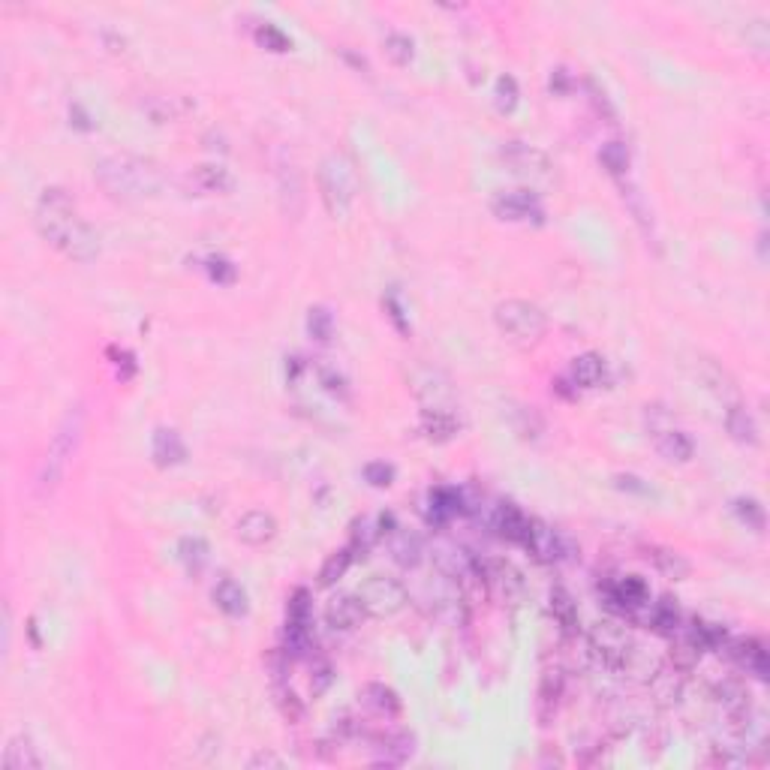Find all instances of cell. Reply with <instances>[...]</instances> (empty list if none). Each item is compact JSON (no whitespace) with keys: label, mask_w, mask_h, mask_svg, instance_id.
<instances>
[{"label":"cell","mask_w":770,"mask_h":770,"mask_svg":"<svg viewBox=\"0 0 770 770\" xmlns=\"http://www.w3.org/2000/svg\"><path fill=\"white\" fill-rule=\"evenodd\" d=\"M698 659H701V650L689 638H683V635H680V641H674V647L668 653V666L677 668L680 674H689L698 666Z\"/></svg>","instance_id":"d590c367"},{"label":"cell","mask_w":770,"mask_h":770,"mask_svg":"<svg viewBox=\"0 0 770 770\" xmlns=\"http://www.w3.org/2000/svg\"><path fill=\"white\" fill-rule=\"evenodd\" d=\"M548 611L557 620V626L566 635H575L578 626H581V614H578V602L572 599V593L566 587H554L551 596H548Z\"/></svg>","instance_id":"603a6c76"},{"label":"cell","mask_w":770,"mask_h":770,"mask_svg":"<svg viewBox=\"0 0 770 770\" xmlns=\"http://www.w3.org/2000/svg\"><path fill=\"white\" fill-rule=\"evenodd\" d=\"M320 192L322 205L331 217H343L355 199V172L352 163L341 153H329L320 166Z\"/></svg>","instance_id":"277c9868"},{"label":"cell","mask_w":770,"mask_h":770,"mask_svg":"<svg viewBox=\"0 0 770 770\" xmlns=\"http://www.w3.org/2000/svg\"><path fill=\"white\" fill-rule=\"evenodd\" d=\"M735 515H737L740 521H744L749 529H755V533H762L765 524H767L765 506L758 503V499H753V497H737V499H735Z\"/></svg>","instance_id":"f35d334b"},{"label":"cell","mask_w":770,"mask_h":770,"mask_svg":"<svg viewBox=\"0 0 770 770\" xmlns=\"http://www.w3.org/2000/svg\"><path fill=\"white\" fill-rule=\"evenodd\" d=\"M391 554H394V560H398L400 566L412 569V566H419L421 554H425V545H421V538L416 533H394Z\"/></svg>","instance_id":"836d02e7"},{"label":"cell","mask_w":770,"mask_h":770,"mask_svg":"<svg viewBox=\"0 0 770 770\" xmlns=\"http://www.w3.org/2000/svg\"><path fill=\"white\" fill-rule=\"evenodd\" d=\"M572 382L575 389H596L605 382V359L599 352H584L572 361Z\"/></svg>","instance_id":"f1b7e54d"},{"label":"cell","mask_w":770,"mask_h":770,"mask_svg":"<svg viewBox=\"0 0 770 770\" xmlns=\"http://www.w3.org/2000/svg\"><path fill=\"white\" fill-rule=\"evenodd\" d=\"M235 536L238 542H244L250 548H262L277 536V521L271 512H262V508H253V512L241 515L235 524Z\"/></svg>","instance_id":"9a60e30c"},{"label":"cell","mask_w":770,"mask_h":770,"mask_svg":"<svg viewBox=\"0 0 770 770\" xmlns=\"http://www.w3.org/2000/svg\"><path fill=\"white\" fill-rule=\"evenodd\" d=\"M683 680H686V674H680L671 666H659V668L650 671L647 689H650V696L659 707H674L683 698Z\"/></svg>","instance_id":"2e32d148"},{"label":"cell","mask_w":770,"mask_h":770,"mask_svg":"<svg viewBox=\"0 0 770 770\" xmlns=\"http://www.w3.org/2000/svg\"><path fill=\"white\" fill-rule=\"evenodd\" d=\"M726 430L731 433V439L740 442V446H755L758 442L755 419L744 410V403H737V407H726Z\"/></svg>","instance_id":"f546056e"},{"label":"cell","mask_w":770,"mask_h":770,"mask_svg":"<svg viewBox=\"0 0 770 770\" xmlns=\"http://www.w3.org/2000/svg\"><path fill=\"white\" fill-rule=\"evenodd\" d=\"M698 377L710 391H714V398L722 403V407H737L740 403V389H737L735 377H731V373L722 368V364H716L714 359H698Z\"/></svg>","instance_id":"5bb4252c"},{"label":"cell","mask_w":770,"mask_h":770,"mask_svg":"<svg viewBox=\"0 0 770 770\" xmlns=\"http://www.w3.org/2000/svg\"><path fill=\"white\" fill-rule=\"evenodd\" d=\"M178 557L190 575H199L208 563V542L199 536H184L178 542Z\"/></svg>","instance_id":"1f68e13d"},{"label":"cell","mask_w":770,"mask_h":770,"mask_svg":"<svg viewBox=\"0 0 770 770\" xmlns=\"http://www.w3.org/2000/svg\"><path fill=\"white\" fill-rule=\"evenodd\" d=\"M4 770H40L43 767V758L36 753V746L31 744V737L18 735V737H9V744L4 749Z\"/></svg>","instance_id":"cb8c5ba5"},{"label":"cell","mask_w":770,"mask_h":770,"mask_svg":"<svg viewBox=\"0 0 770 770\" xmlns=\"http://www.w3.org/2000/svg\"><path fill=\"white\" fill-rule=\"evenodd\" d=\"M36 229L40 235L61 250L73 262H94L100 256V235L75 214V202L61 187H45L40 202H36Z\"/></svg>","instance_id":"6da1fadb"},{"label":"cell","mask_w":770,"mask_h":770,"mask_svg":"<svg viewBox=\"0 0 770 770\" xmlns=\"http://www.w3.org/2000/svg\"><path fill=\"white\" fill-rule=\"evenodd\" d=\"M499 157H503L508 166L521 175H548L551 172V157L545 151H538L536 144L527 142H506L499 148Z\"/></svg>","instance_id":"8fae6325"},{"label":"cell","mask_w":770,"mask_h":770,"mask_svg":"<svg viewBox=\"0 0 770 770\" xmlns=\"http://www.w3.org/2000/svg\"><path fill=\"white\" fill-rule=\"evenodd\" d=\"M94 178L100 181V187L114 199H151L160 196L163 172L157 163L133 157V153H114V157H103L94 166Z\"/></svg>","instance_id":"7a4b0ae2"},{"label":"cell","mask_w":770,"mask_h":770,"mask_svg":"<svg viewBox=\"0 0 770 770\" xmlns=\"http://www.w3.org/2000/svg\"><path fill=\"white\" fill-rule=\"evenodd\" d=\"M490 208H494V214L499 220H512V223H524V220H542L538 199H536V192H529V190L499 192Z\"/></svg>","instance_id":"7c38bea8"},{"label":"cell","mask_w":770,"mask_h":770,"mask_svg":"<svg viewBox=\"0 0 770 770\" xmlns=\"http://www.w3.org/2000/svg\"><path fill=\"white\" fill-rule=\"evenodd\" d=\"M494 103H497V109L503 112V114L515 112V105H518V82L512 79V75H499V79H497Z\"/></svg>","instance_id":"bcb514c9"},{"label":"cell","mask_w":770,"mask_h":770,"mask_svg":"<svg viewBox=\"0 0 770 770\" xmlns=\"http://www.w3.org/2000/svg\"><path fill=\"white\" fill-rule=\"evenodd\" d=\"M368 614H364L359 596H350V593H341L325 605V623L331 626L337 632H352Z\"/></svg>","instance_id":"e0dca14e"},{"label":"cell","mask_w":770,"mask_h":770,"mask_svg":"<svg viewBox=\"0 0 770 770\" xmlns=\"http://www.w3.org/2000/svg\"><path fill=\"white\" fill-rule=\"evenodd\" d=\"M653 442H656V451L666 460H677V464H686L696 455V446H692L689 433L677 430V428H662L653 433Z\"/></svg>","instance_id":"ffe728a7"},{"label":"cell","mask_w":770,"mask_h":770,"mask_svg":"<svg viewBox=\"0 0 770 770\" xmlns=\"http://www.w3.org/2000/svg\"><path fill=\"white\" fill-rule=\"evenodd\" d=\"M352 557L355 554L350 551V548H341V551H334L329 560L322 563V569H320V587H331V584L341 581V578L346 575V569H350Z\"/></svg>","instance_id":"8d00e7d4"},{"label":"cell","mask_w":770,"mask_h":770,"mask_svg":"<svg viewBox=\"0 0 770 770\" xmlns=\"http://www.w3.org/2000/svg\"><path fill=\"white\" fill-rule=\"evenodd\" d=\"M274 701H277V707H281L283 719H289V722H301L304 719V701L295 696L292 686H286V683H277V686H274Z\"/></svg>","instance_id":"ab89813d"},{"label":"cell","mask_w":770,"mask_h":770,"mask_svg":"<svg viewBox=\"0 0 770 770\" xmlns=\"http://www.w3.org/2000/svg\"><path fill=\"white\" fill-rule=\"evenodd\" d=\"M109 355L114 359L112 364H114V368H118V377H121V380H133V373H136V359H133V352H130V350H118V346H112Z\"/></svg>","instance_id":"f5cc1de1"},{"label":"cell","mask_w":770,"mask_h":770,"mask_svg":"<svg viewBox=\"0 0 770 770\" xmlns=\"http://www.w3.org/2000/svg\"><path fill=\"white\" fill-rule=\"evenodd\" d=\"M70 118H75L73 123H75V127H79V130H91L88 114H84V112L79 109V105H73V109H70Z\"/></svg>","instance_id":"680465c9"},{"label":"cell","mask_w":770,"mask_h":770,"mask_svg":"<svg viewBox=\"0 0 770 770\" xmlns=\"http://www.w3.org/2000/svg\"><path fill=\"white\" fill-rule=\"evenodd\" d=\"M421 433L430 439V442H449L455 433L460 430V421L455 419V412L451 410H425L421 412Z\"/></svg>","instance_id":"d4e9b609"},{"label":"cell","mask_w":770,"mask_h":770,"mask_svg":"<svg viewBox=\"0 0 770 770\" xmlns=\"http://www.w3.org/2000/svg\"><path fill=\"white\" fill-rule=\"evenodd\" d=\"M153 460H157L160 467L184 464V460H187V446H184V439L178 437V430L160 428L157 433H153Z\"/></svg>","instance_id":"484cf974"},{"label":"cell","mask_w":770,"mask_h":770,"mask_svg":"<svg viewBox=\"0 0 770 770\" xmlns=\"http://www.w3.org/2000/svg\"><path fill=\"white\" fill-rule=\"evenodd\" d=\"M320 377H322L325 391H331V394H346V380L341 377V373H334V370H320Z\"/></svg>","instance_id":"11a10c76"},{"label":"cell","mask_w":770,"mask_h":770,"mask_svg":"<svg viewBox=\"0 0 770 770\" xmlns=\"http://www.w3.org/2000/svg\"><path fill=\"white\" fill-rule=\"evenodd\" d=\"M307 331H311L313 341L329 343L334 334V316L325 307H311V313H307Z\"/></svg>","instance_id":"ee69618b"},{"label":"cell","mask_w":770,"mask_h":770,"mask_svg":"<svg viewBox=\"0 0 770 770\" xmlns=\"http://www.w3.org/2000/svg\"><path fill=\"white\" fill-rule=\"evenodd\" d=\"M208 274H211V281H217V283H232L235 281V265L223 256H211L208 259Z\"/></svg>","instance_id":"681fc988"},{"label":"cell","mask_w":770,"mask_h":770,"mask_svg":"<svg viewBox=\"0 0 770 770\" xmlns=\"http://www.w3.org/2000/svg\"><path fill=\"white\" fill-rule=\"evenodd\" d=\"M247 767L250 770H283L286 762L274 753V749H259V753L247 762Z\"/></svg>","instance_id":"f907efd6"},{"label":"cell","mask_w":770,"mask_h":770,"mask_svg":"<svg viewBox=\"0 0 770 770\" xmlns=\"http://www.w3.org/2000/svg\"><path fill=\"white\" fill-rule=\"evenodd\" d=\"M521 545L538 563H560L566 557V538L551 524H545L542 518H529Z\"/></svg>","instance_id":"9c48e42d"},{"label":"cell","mask_w":770,"mask_h":770,"mask_svg":"<svg viewBox=\"0 0 770 770\" xmlns=\"http://www.w3.org/2000/svg\"><path fill=\"white\" fill-rule=\"evenodd\" d=\"M614 481H617L620 490H629V494H641V497L650 494V488L644 485L638 476H614Z\"/></svg>","instance_id":"db71d44e"},{"label":"cell","mask_w":770,"mask_h":770,"mask_svg":"<svg viewBox=\"0 0 770 770\" xmlns=\"http://www.w3.org/2000/svg\"><path fill=\"white\" fill-rule=\"evenodd\" d=\"M385 54H389L391 64L407 66L412 61V54H416V43L407 34H389L385 36Z\"/></svg>","instance_id":"7bdbcfd3"},{"label":"cell","mask_w":770,"mask_h":770,"mask_svg":"<svg viewBox=\"0 0 770 770\" xmlns=\"http://www.w3.org/2000/svg\"><path fill=\"white\" fill-rule=\"evenodd\" d=\"M364 705H368L370 710H377L380 716H398L400 714V698L398 692H394L391 686H385V683H368L361 692Z\"/></svg>","instance_id":"4dcf8cb0"},{"label":"cell","mask_w":770,"mask_h":770,"mask_svg":"<svg viewBox=\"0 0 770 770\" xmlns=\"http://www.w3.org/2000/svg\"><path fill=\"white\" fill-rule=\"evenodd\" d=\"M380 749H382L380 765H403L416 753V740H412V735H391L382 740Z\"/></svg>","instance_id":"e575fe53"},{"label":"cell","mask_w":770,"mask_h":770,"mask_svg":"<svg viewBox=\"0 0 770 770\" xmlns=\"http://www.w3.org/2000/svg\"><path fill=\"white\" fill-rule=\"evenodd\" d=\"M587 647H590V656L608 671L629 668L632 656H635V644L629 638V632H626L620 623H611V620H602L593 626L590 635H587Z\"/></svg>","instance_id":"5b68a950"},{"label":"cell","mask_w":770,"mask_h":770,"mask_svg":"<svg viewBox=\"0 0 770 770\" xmlns=\"http://www.w3.org/2000/svg\"><path fill=\"white\" fill-rule=\"evenodd\" d=\"M563 692H566V674L560 668H548L542 674V683H538V719H542V726L554 719Z\"/></svg>","instance_id":"d6986e66"},{"label":"cell","mask_w":770,"mask_h":770,"mask_svg":"<svg viewBox=\"0 0 770 770\" xmlns=\"http://www.w3.org/2000/svg\"><path fill=\"white\" fill-rule=\"evenodd\" d=\"M385 307H389V316L394 322H398V329L400 331H407V322H403V311H400V304L394 301V298H389V301H385Z\"/></svg>","instance_id":"6f0895ef"},{"label":"cell","mask_w":770,"mask_h":770,"mask_svg":"<svg viewBox=\"0 0 770 770\" xmlns=\"http://www.w3.org/2000/svg\"><path fill=\"white\" fill-rule=\"evenodd\" d=\"M590 94H593V105H596V112H605V118L608 121H614V109H611V103H608V96H605L599 88H596V84H590Z\"/></svg>","instance_id":"9f6ffc18"},{"label":"cell","mask_w":770,"mask_h":770,"mask_svg":"<svg viewBox=\"0 0 770 770\" xmlns=\"http://www.w3.org/2000/svg\"><path fill=\"white\" fill-rule=\"evenodd\" d=\"M566 84H569V79H566V70H557V73L551 75V91L563 94V91H566Z\"/></svg>","instance_id":"91938a15"},{"label":"cell","mask_w":770,"mask_h":770,"mask_svg":"<svg viewBox=\"0 0 770 770\" xmlns=\"http://www.w3.org/2000/svg\"><path fill=\"white\" fill-rule=\"evenodd\" d=\"M380 524L377 518H355L352 521V533H350V551L352 554H368L380 538Z\"/></svg>","instance_id":"d6a6232c"},{"label":"cell","mask_w":770,"mask_h":770,"mask_svg":"<svg viewBox=\"0 0 770 770\" xmlns=\"http://www.w3.org/2000/svg\"><path fill=\"white\" fill-rule=\"evenodd\" d=\"M311 614H313V602H311V593L304 587L289 596V605H286V623H298V626H311Z\"/></svg>","instance_id":"b9f144b4"},{"label":"cell","mask_w":770,"mask_h":770,"mask_svg":"<svg viewBox=\"0 0 770 770\" xmlns=\"http://www.w3.org/2000/svg\"><path fill=\"white\" fill-rule=\"evenodd\" d=\"M214 605L229 617H244L247 614V590L241 587L232 578H223L217 587H214Z\"/></svg>","instance_id":"83f0119b"},{"label":"cell","mask_w":770,"mask_h":770,"mask_svg":"<svg viewBox=\"0 0 770 770\" xmlns=\"http://www.w3.org/2000/svg\"><path fill=\"white\" fill-rule=\"evenodd\" d=\"M277 184H281L283 214L298 220L304 208V181H301V172H298V166L286 157V153H281V163H277Z\"/></svg>","instance_id":"30bf717a"},{"label":"cell","mask_w":770,"mask_h":770,"mask_svg":"<svg viewBox=\"0 0 770 770\" xmlns=\"http://www.w3.org/2000/svg\"><path fill=\"white\" fill-rule=\"evenodd\" d=\"M355 596H359L364 614H368V617H377V620L394 617V614H400L410 602L407 587H403L400 581H394V578H385V575L368 578Z\"/></svg>","instance_id":"52a82bcc"},{"label":"cell","mask_w":770,"mask_h":770,"mask_svg":"<svg viewBox=\"0 0 770 770\" xmlns=\"http://www.w3.org/2000/svg\"><path fill=\"white\" fill-rule=\"evenodd\" d=\"M650 560L656 563V569H659L662 575H668V578H686V575H689V563L683 560L680 554L666 551V548H653V551H650Z\"/></svg>","instance_id":"60d3db41"},{"label":"cell","mask_w":770,"mask_h":770,"mask_svg":"<svg viewBox=\"0 0 770 770\" xmlns=\"http://www.w3.org/2000/svg\"><path fill=\"white\" fill-rule=\"evenodd\" d=\"M494 320L499 325V331H506L515 341L533 343L548 331V316L542 313V307H536L533 301H524V298H508V301H499L494 311Z\"/></svg>","instance_id":"8992f818"},{"label":"cell","mask_w":770,"mask_h":770,"mask_svg":"<svg viewBox=\"0 0 770 770\" xmlns=\"http://www.w3.org/2000/svg\"><path fill=\"white\" fill-rule=\"evenodd\" d=\"M331 680H334V671H331V666H329V662H320V666H313V677H311V696H313V698H320L322 692L331 686Z\"/></svg>","instance_id":"816d5d0a"},{"label":"cell","mask_w":770,"mask_h":770,"mask_svg":"<svg viewBox=\"0 0 770 770\" xmlns=\"http://www.w3.org/2000/svg\"><path fill=\"white\" fill-rule=\"evenodd\" d=\"M527 521L529 518L515 503H499L494 508V515H490V527H494V533L499 538H508V542H518V545H521V538H524Z\"/></svg>","instance_id":"7402d4cb"},{"label":"cell","mask_w":770,"mask_h":770,"mask_svg":"<svg viewBox=\"0 0 770 770\" xmlns=\"http://www.w3.org/2000/svg\"><path fill=\"white\" fill-rule=\"evenodd\" d=\"M256 43L262 48H268V52H289V48H292V43H289V36L281 31V27L268 25V22L256 27Z\"/></svg>","instance_id":"f6af8a7d"},{"label":"cell","mask_w":770,"mask_h":770,"mask_svg":"<svg viewBox=\"0 0 770 770\" xmlns=\"http://www.w3.org/2000/svg\"><path fill=\"white\" fill-rule=\"evenodd\" d=\"M726 653L746 674H753V677H758V680H767L770 659H767V650H765L762 641H755V638H728Z\"/></svg>","instance_id":"4fadbf2b"},{"label":"cell","mask_w":770,"mask_h":770,"mask_svg":"<svg viewBox=\"0 0 770 770\" xmlns=\"http://www.w3.org/2000/svg\"><path fill=\"white\" fill-rule=\"evenodd\" d=\"M82 428H84V410L82 407H73L70 412L64 416V421L57 425L52 442H48V451L43 458V467H40V485L36 490L45 497L61 485V479L70 467V458L73 451L79 449V439H82Z\"/></svg>","instance_id":"3957f363"},{"label":"cell","mask_w":770,"mask_h":770,"mask_svg":"<svg viewBox=\"0 0 770 770\" xmlns=\"http://www.w3.org/2000/svg\"><path fill=\"white\" fill-rule=\"evenodd\" d=\"M364 481L373 488H389L394 481V467L385 464V460H370V464L364 467Z\"/></svg>","instance_id":"7dc6e473"},{"label":"cell","mask_w":770,"mask_h":770,"mask_svg":"<svg viewBox=\"0 0 770 770\" xmlns=\"http://www.w3.org/2000/svg\"><path fill=\"white\" fill-rule=\"evenodd\" d=\"M144 109H148V114H151V118L157 121V123H166V121H172V118H175V114L181 112L175 103H172V100H163V96H157V100H148V103H144Z\"/></svg>","instance_id":"c3c4849f"},{"label":"cell","mask_w":770,"mask_h":770,"mask_svg":"<svg viewBox=\"0 0 770 770\" xmlns=\"http://www.w3.org/2000/svg\"><path fill=\"white\" fill-rule=\"evenodd\" d=\"M599 163L611 172V175L620 178L626 175V169H629V148H626L623 142H605L599 151Z\"/></svg>","instance_id":"74e56055"},{"label":"cell","mask_w":770,"mask_h":770,"mask_svg":"<svg viewBox=\"0 0 770 770\" xmlns=\"http://www.w3.org/2000/svg\"><path fill=\"white\" fill-rule=\"evenodd\" d=\"M458 512H464V497L455 488H433L428 497V521L430 524H449Z\"/></svg>","instance_id":"44dd1931"},{"label":"cell","mask_w":770,"mask_h":770,"mask_svg":"<svg viewBox=\"0 0 770 770\" xmlns=\"http://www.w3.org/2000/svg\"><path fill=\"white\" fill-rule=\"evenodd\" d=\"M644 623H647L653 632L666 635V638H674V635L680 632V626H683V614H680L677 599H671V596H666V599H659V602L647 605V614H644Z\"/></svg>","instance_id":"ac0fdd59"},{"label":"cell","mask_w":770,"mask_h":770,"mask_svg":"<svg viewBox=\"0 0 770 770\" xmlns=\"http://www.w3.org/2000/svg\"><path fill=\"white\" fill-rule=\"evenodd\" d=\"M190 187H196L199 192H226L232 190V175L217 166V163H202V166H196L190 172Z\"/></svg>","instance_id":"4316f807"},{"label":"cell","mask_w":770,"mask_h":770,"mask_svg":"<svg viewBox=\"0 0 770 770\" xmlns=\"http://www.w3.org/2000/svg\"><path fill=\"white\" fill-rule=\"evenodd\" d=\"M476 575L479 581L488 584V590L497 596V599H503L506 605H518L524 599L527 593V581L518 566H512L508 560H488L476 566Z\"/></svg>","instance_id":"ba28073f"}]
</instances>
